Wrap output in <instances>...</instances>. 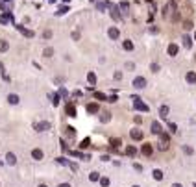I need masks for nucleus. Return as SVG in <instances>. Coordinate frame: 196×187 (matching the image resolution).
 <instances>
[{
    "mask_svg": "<svg viewBox=\"0 0 196 187\" xmlns=\"http://www.w3.org/2000/svg\"><path fill=\"white\" fill-rule=\"evenodd\" d=\"M109 13H111L113 21H117V22H120V21H122V15H120V7H119V6L111 4V6H109Z\"/></svg>",
    "mask_w": 196,
    "mask_h": 187,
    "instance_id": "f257e3e1",
    "label": "nucleus"
},
{
    "mask_svg": "<svg viewBox=\"0 0 196 187\" xmlns=\"http://www.w3.org/2000/svg\"><path fill=\"white\" fill-rule=\"evenodd\" d=\"M133 108H135L137 111H144V113H148V106L144 102H141L137 96H133Z\"/></svg>",
    "mask_w": 196,
    "mask_h": 187,
    "instance_id": "f03ea898",
    "label": "nucleus"
},
{
    "mask_svg": "<svg viewBox=\"0 0 196 187\" xmlns=\"http://www.w3.org/2000/svg\"><path fill=\"white\" fill-rule=\"evenodd\" d=\"M133 87H135V89H144V87H146V78L137 76L135 80H133Z\"/></svg>",
    "mask_w": 196,
    "mask_h": 187,
    "instance_id": "7ed1b4c3",
    "label": "nucleus"
},
{
    "mask_svg": "<svg viewBox=\"0 0 196 187\" xmlns=\"http://www.w3.org/2000/svg\"><path fill=\"white\" fill-rule=\"evenodd\" d=\"M50 128H52V124L46 122V120H43V122H37V124H35V130H37V132H46V130H50Z\"/></svg>",
    "mask_w": 196,
    "mask_h": 187,
    "instance_id": "20e7f679",
    "label": "nucleus"
},
{
    "mask_svg": "<svg viewBox=\"0 0 196 187\" xmlns=\"http://www.w3.org/2000/svg\"><path fill=\"white\" fill-rule=\"evenodd\" d=\"M11 21H13V15H11L9 11H6V13L0 15V24H7V22H11Z\"/></svg>",
    "mask_w": 196,
    "mask_h": 187,
    "instance_id": "39448f33",
    "label": "nucleus"
},
{
    "mask_svg": "<svg viewBox=\"0 0 196 187\" xmlns=\"http://www.w3.org/2000/svg\"><path fill=\"white\" fill-rule=\"evenodd\" d=\"M65 111H67V115H69V117H76V106H74L72 102H67Z\"/></svg>",
    "mask_w": 196,
    "mask_h": 187,
    "instance_id": "423d86ee",
    "label": "nucleus"
},
{
    "mask_svg": "<svg viewBox=\"0 0 196 187\" xmlns=\"http://www.w3.org/2000/svg\"><path fill=\"white\" fill-rule=\"evenodd\" d=\"M130 135H131V139H135V141H141V139H143V130H139V128H133Z\"/></svg>",
    "mask_w": 196,
    "mask_h": 187,
    "instance_id": "0eeeda50",
    "label": "nucleus"
},
{
    "mask_svg": "<svg viewBox=\"0 0 196 187\" xmlns=\"http://www.w3.org/2000/svg\"><path fill=\"white\" fill-rule=\"evenodd\" d=\"M6 163L7 165H15V163H17V158H15L13 152H7L6 154Z\"/></svg>",
    "mask_w": 196,
    "mask_h": 187,
    "instance_id": "6e6552de",
    "label": "nucleus"
},
{
    "mask_svg": "<svg viewBox=\"0 0 196 187\" xmlns=\"http://www.w3.org/2000/svg\"><path fill=\"white\" fill-rule=\"evenodd\" d=\"M163 132V128H161V124L155 120V122H152V134H155V135H159Z\"/></svg>",
    "mask_w": 196,
    "mask_h": 187,
    "instance_id": "1a4fd4ad",
    "label": "nucleus"
},
{
    "mask_svg": "<svg viewBox=\"0 0 196 187\" xmlns=\"http://www.w3.org/2000/svg\"><path fill=\"white\" fill-rule=\"evenodd\" d=\"M152 150H154V148H152V145H148V143L143 145V148H141V152H143L144 156H152Z\"/></svg>",
    "mask_w": 196,
    "mask_h": 187,
    "instance_id": "9d476101",
    "label": "nucleus"
},
{
    "mask_svg": "<svg viewBox=\"0 0 196 187\" xmlns=\"http://www.w3.org/2000/svg\"><path fill=\"white\" fill-rule=\"evenodd\" d=\"M19 95H7V102L11 104V106H15V104H19Z\"/></svg>",
    "mask_w": 196,
    "mask_h": 187,
    "instance_id": "9b49d317",
    "label": "nucleus"
},
{
    "mask_svg": "<svg viewBox=\"0 0 196 187\" xmlns=\"http://www.w3.org/2000/svg\"><path fill=\"white\" fill-rule=\"evenodd\" d=\"M43 156H45V154H43V150H39V148H33L32 150V158L33 159H43Z\"/></svg>",
    "mask_w": 196,
    "mask_h": 187,
    "instance_id": "f8f14e48",
    "label": "nucleus"
},
{
    "mask_svg": "<svg viewBox=\"0 0 196 187\" xmlns=\"http://www.w3.org/2000/svg\"><path fill=\"white\" fill-rule=\"evenodd\" d=\"M9 50V43L6 39H0V52H7Z\"/></svg>",
    "mask_w": 196,
    "mask_h": 187,
    "instance_id": "ddd939ff",
    "label": "nucleus"
},
{
    "mask_svg": "<svg viewBox=\"0 0 196 187\" xmlns=\"http://www.w3.org/2000/svg\"><path fill=\"white\" fill-rule=\"evenodd\" d=\"M159 117H161V119H167V117H168V106H161V108H159Z\"/></svg>",
    "mask_w": 196,
    "mask_h": 187,
    "instance_id": "4468645a",
    "label": "nucleus"
},
{
    "mask_svg": "<svg viewBox=\"0 0 196 187\" xmlns=\"http://www.w3.org/2000/svg\"><path fill=\"white\" fill-rule=\"evenodd\" d=\"M109 6H111V2H98L96 4V9L98 11H104V9H107Z\"/></svg>",
    "mask_w": 196,
    "mask_h": 187,
    "instance_id": "2eb2a0df",
    "label": "nucleus"
},
{
    "mask_svg": "<svg viewBox=\"0 0 196 187\" xmlns=\"http://www.w3.org/2000/svg\"><path fill=\"white\" fill-rule=\"evenodd\" d=\"M59 93H54V95H50V102L54 104V106H57V104H59Z\"/></svg>",
    "mask_w": 196,
    "mask_h": 187,
    "instance_id": "dca6fc26",
    "label": "nucleus"
},
{
    "mask_svg": "<svg viewBox=\"0 0 196 187\" xmlns=\"http://www.w3.org/2000/svg\"><path fill=\"white\" fill-rule=\"evenodd\" d=\"M187 81H189V83H196V72H193V71H191V72H187Z\"/></svg>",
    "mask_w": 196,
    "mask_h": 187,
    "instance_id": "f3484780",
    "label": "nucleus"
},
{
    "mask_svg": "<svg viewBox=\"0 0 196 187\" xmlns=\"http://www.w3.org/2000/svg\"><path fill=\"white\" fill-rule=\"evenodd\" d=\"M178 45H174V43H172V45H168V54H170V56H176V54H178Z\"/></svg>",
    "mask_w": 196,
    "mask_h": 187,
    "instance_id": "a211bd4d",
    "label": "nucleus"
},
{
    "mask_svg": "<svg viewBox=\"0 0 196 187\" xmlns=\"http://www.w3.org/2000/svg\"><path fill=\"white\" fill-rule=\"evenodd\" d=\"M43 56H45V57H52L54 56V48H52V46H46V48L43 50Z\"/></svg>",
    "mask_w": 196,
    "mask_h": 187,
    "instance_id": "6ab92c4d",
    "label": "nucleus"
},
{
    "mask_svg": "<svg viewBox=\"0 0 196 187\" xmlns=\"http://www.w3.org/2000/svg\"><path fill=\"white\" fill-rule=\"evenodd\" d=\"M100 120H102V122H109V120H111V113H107V111H104V113H102V115H100Z\"/></svg>",
    "mask_w": 196,
    "mask_h": 187,
    "instance_id": "aec40b11",
    "label": "nucleus"
},
{
    "mask_svg": "<svg viewBox=\"0 0 196 187\" xmlns=\"http://www.w3.org/2000/svg\"><path fill=\"white\" fill-rule=\"evenodd\" d=\"M152 176H154V180H157V182H161V180H163V172H161L159 169H155L154 172H152Z\"/></svg>",
    "mask_w": 196,
    "mask_h": 187,
    "instance_id": "412c9836",
    "label": "nucleus"
},
{
    "mask_svg": "<svg viewBox=\"0 0 196 187\" xmlns=\"http://www.w3.org/2000/svg\"><path fill=\"white\" fill-rule=\"evenodd\" d=\"M87 113H98V104H87Z\"/></svg>",
    "mask_w": 196,
    "mask_h": 187,
    "instance_id": "4be33fe9",
    "label": "nucleus"
},
{
    "mask_svg": "<svg viewBox=\"0 0 196 187\" xmlns=\"http://www.w3.org/2000/svg\"><path fill=\"white\" fill-rule=\"evenodd\" d=\"M87 81H89L91 85L96 83V74H95V72H89V74H87Z\"/></svg>",
    "mask_w": 196,
    "mask_h": 187,
    "instance_id": "5701e85b",
    "label": "nucleus"
},
{
    "mask_svg": "<svg viewBox=\"0 0 196 187\" xmlns=\"http://www.w3.org/2000/svg\"><path fill=\"white\" fill-rule=\"evenodd\" d=\"M19 30H21V32H22V33H24V35H26V37H33V32H32V30H26V28H24V26H19Z\"/></svg>",
    "mask_w": 196,
    "mask_h": 187,
    "instance_id": "b1692460",
    "label": "nucleus"
},
{
    "mask_svg": "<svg viewBox=\"0 0 196 187\" xmlns=\"http://www.w3.org/2000/svg\"><path fill=\"white\" fill-rule=\"evenodd\" d=\"M183 45H185V48H191V46H193V39H191L189 35H185L183 37Z\"/></svg>",
    "mask_w": 196,
    "mask_h": 187,
    "instance_id": "393cba45",
    "label": "nucleus"
},
{
    "mask_svg": "<svg viewBox=\"0 0 196 187\" xmlns=\"http://www.w3.org/2000/svg\"><path fill=\"white\" fill-rule=\"evenodd\" d=\"M109 37H111V39H117V37H119V30H117V28H109Z\"/></svg>",
    "mask_w": 196,
    "mask_h": 187,
    "instance_id": "a878e982",
    "label": "nucleus"
},
{
    "mask_svg": "<svg viewBox=\"0 0 196 187\" xmlns=\"http://www.w3.org/2000/svg\"><path fill=\"white\" fill-rule=\"evenodd\" d=\"M95 98H96V100H105V102H107V96H105L104 93H100V91L95 93Z\"/></svg>",
    "mask_w": 196,
    "mask_h": 187,
    "instance_id": "bb28decb",
    "label": "nucleus"
},
{
    "mask_svg": "<svg viewBox=\"0 0 196 187\" xmlns=\"http://www.w3.org/2000/svg\"><path fill=\"white\" fill-rule=\"evenodd\" d=\"M122 46H124V50H133V43H131V41H128V39L122 43Z\"/></svg>",
    "mask_w": 196,
    "mask_h": 187,
    "instance_id": "cd10ccee",
    "label": "nucleus"
},
{
    "mask_svg": "<svg viewBox=\"0 0 196 187\" xmlns=\"http://www.w3.org/2000/svg\"><path fill=\"white\" fill-rule=\"evenodd\" d=\"M89 145H91V139H89V137H87V139H83V141H81V143H80V148H81V150H83V148H87V146H89Z\"/></svg>",
    "mask_w": 196,
    "mask_h": 187,
    "instance_id": "c85d7f7f",
    "label": "nucleus"
},
{
    "mask_svg": "<svg viewBox=\"0 0 196 187\" xmlns=\"http://www.w3.org/2000/svg\"><path fill=\"white\" fill-rule=\"evenodd\" d=\"M119 7H120V9H122V11H128V9H130V4H128L126 0H122V2L119 4Z\"/></svg>",
    "mask_w": 196,
    "mask_h": 187,
    "instance_id": "c756f323",
    "label": "nucleus"
},
{
    "mask_svg": "<svg viewBox=\"0 0 196 187\" xmlns=\"http://www.w3.org/2000/svg\"><path fill=\"white\" fill-rule=\"evenodd\" d=\"M126 154H128V156H135V154H137V148H135V146H131V145H130V146L126 148Z\"/></svg>",
    "mask_w": 196,
    "mask_h": 187,
    "instance_id": "7c9ffc66",
    "label": "nucleus"
},
{
    "mask_svg": "<svg viewBox=\"0 0 196 187\" xmlns=\"http://www.w3.org/2000/svg\"><path fill=\"white\" fill-rule=\"evenodd\" d=\"M98 178H100L98 172H91V174H89V180H91V182H98Z\"/></svg>",
    "mask_w": 196,
    "mask_h": 187,
    "instance_id": "2f4dec72",
    "label": "nucleus"
},
{
    "mask_svg": "<svg viewBox=\"0 0 196 187\" xmlns=\"http://www.w3.org/2000/svg\"><path fill=\"white\" fill-rule=\"evenodd\" d=\"M59 96H63V98H69V91H67L65 87H61V89H59Z\"/></svg>",
    "mask_w": 196,
    "mask_h": 187,
    "instance_id": "473e14b6",
    "label": "nucleus"
},
{
    "mask_svg": "<svg viewBox=\"0 0 196 187\" xmlns=\"http://www.w3.org/2000/svg\"><path fill=\"white\" fill-rule=\"evenodd\" d=\"M120 146V139H113L111 141V148H119Z\"/></svg>",
    "mask_w": 196,
    "mask_h": 187,
    "instance_id": "72a5a7b5",
    "label": "nucleus"
},
{
    "mask_svg": "<svg viewBox=\"0 0 196 187\" xmlns=\"http://www.w3.org/2000/svg\"><path fill=\"white\" fill-rule=\"evenodd\" d=\"M56 161H57V163H59V165H69V163H70V161H69V159H65V158H57V159H56Z\"/></svg>",
    "mask_w": 196,
    "mask_h": 187,
    "instance_id": "f704fd0d",
    "label": "nucleus"
},
{
    "mask_svg": "<svg viewBox=\"0 0 196 187\" xmlns=\"http://www.w3.org/2000/svg\"><path fill=\"white\" fill-rule=\"evenodd\" d=\"M183 28H185V30H193V22H191V21H185V22H183Z\"/></svg>",
    "mask_w": 196,
    "mask_h": 187,
    "instance_id": "c9c22d12",
    "label": "nucleus"
},
{
    "mask_svg": "<svg viewBox=\"0 0 196 187\" xmlns=\"http://www.w3.org/2000/svg\"><path fill=\"white\" fill-rule=\"evenodd\" d=\"M168 128H170V132H172V134H176V132H178V126H176L174 122H168Z\"/></svg>",
    "mask_w": 196,
    "mask_h": 187,
    "instance_id": "e433bc0d",
    "label": "nucleus"
},
{
    "mask_svg": "<svg viewBox=\"0 0 196 187\" xmlns=\"http://www.w3.org/2000/svg\"><path fill=\"white\" fill-rule=\"evenodd\" d=\"M100 185L102 187H107L109 185V180H107V178H100Z\"/></svg>",
    "mask_w": 196,
    "mask_h": 187,
    "instance_id": "4c0bfd02",
    "label": "nucleus"
},
{
    "mask_svg": "<svg viewBox=\"0 0 196 187\" xmlns=\"http://www.w3.org/2000/svg\"><path fill=\"white\" fill-rule=\"evenodd\" d=\"M150 71H152V72H157V71H159V65H157V63H152V65H150Z\"/></svg>",
    "mask_w": 196,
    "mask_h": 187,
    "instance_id": "58836bf2",
    "label": "nucleus"
},
{
    "mask_svg": "<svg viewBox=\"0 0 196 187\" xmlns=\"http://www.w3.org/2000/svg\"><path fill=\"white\" fill-rule=\"evenodd\" d=\"M69 11V7L67 6H63V7H59V11H57V15H63V13H67Z\"/></svg>",
    "mask_w": 196,
    "mask_h": 187,
    "instance_id": "ea45409f",
    "label": "nucleus"
},
{
    "mask_svg": "<svg viewBox=\"0 0 196 187\" xmlns=\"http://www.w3.org/2000/svg\"><path fill=\"white\" fill-rule=\"evenodd\" d=\"M167 7H168V9H172V11H174V9H176V2H174V0H172V2H168V6H167Z\"/></svg>",
    "mask_w": 196,
    "mask_h": 187,
    "instance_id": "a19ab883",
    "label": "nucleus"
},
{
    "mask_svg": "<svg viewBox=\"0 0 196 187\" xmlns=\"http://www.w3.org/2000/svg\"><path fill=\"white\" fill-rule=\"evenodd\" d=\"M67 134L72 137V135H74V128H72V126H69V128H67Z\"/></svg>",
    "mask_w": 196,
    "mask_h": 187,
    "instance_id": "79ce46f5",
    "label": "nucleus"
},
{
    "mask_svg": "<svg viewBox=\"0 0 196 187\" xmlns=\"http://www.w3.org/2000/svg\"><path fill=\"white\" fill-rule=\"evenodd\" d=\"M183 152H185V154H193V148H191V146H183Z\"/></svg>",
    "mask_w": 196,
    "mask_h": 187,
    "instance_id": "37998d69",
    "label": "nucleus"
},
{
    "mask_svg": "<svg viewBox=\"0 0 196 187\" xmlns=\"http://www.w3.org/2000/svg\"><path fill=\"white\" fill-rule=\"evenodd\" d=\"M107 102H117V95H111V96H107Z\"/></svg>",
    "mask_w": 196,
    "mask_h": 187,
    "instance_id": "c03bdc74",
    "label": "nucleus"
},
{
    "mask_svg": "<svg viewBox=\"0 0 196 187\" xmlns=\"http://www.w3.org/2000/svg\"><path fill=\"white\" fill-rule=\"evenodd\" d=\"M133 120H135L137 124H141V122H143V117H141V115H135V119H133Z\"/></svg>",
    "mask_w": 196,
    "mask_h": 187,
    "instance_id": "a18cd8bd",
    "label": "nucleus"
},
{
    "mask_svg": "<svg viewBox=\"0 0 196 187\" xmlns=\"http://www.w3.org/2000/svg\"><path fill=\"white\" fill-rule=\"evenodd\" d=\"M43 35H45V39H50V37H52V32H50V30H46Z\"/></svg>",
    "mask_w": 196,
    "mask_h": 187,
    "instance_id": "49530a36",
    "label": "nucleus"
},
{
    "mask_svg": "<svg viewBox=\"0 0 196 187\" xmlns=\"http://www.w3.org/2000/svg\"><path fill=\"white\" fill-rule=\"evenodd\" d=\"M133 169H135V170H137V172H141V170H143V167H141V165H139V163H135V165H133Z\"/></svg>",
    "mask_w": 196,
    "mask_h": 187,
    "instance_id": "de8ad7c7",
    "label": "nucleus"
},
{
    "mask_svg": "<svg viewBox=\"0 0 196 187\" xmlns=\"http://www.w3.org/2000/svg\"><path fill=\"white\" fill-rule=\"evenodd\" d=\"M59 187H70V184H61Z\"/></svg>",
    "mask_w": 196,
    "mask_h": 187,
    "instance_id": "09e8293b",
    "label": "nucleus"
},
{
    "mask_svg": "<svg viewBox=\"0 0 196 187\" xmlns=\"http://www.w3.org/2000/svg\"><path fill=\"white\" fill-rule=\"evenodd\" d=\"M172 187H183V185H181V184H174Z\"/></svg>",
    "mask_w": 196,
    "mask_h": 187,
    "instance_id": "8fccbe9b",
    "label": "nucleus"
},
{
    "mask_svg": "<svg viewBox=\"0 0 196 187\" xmlns=\"http://www.w3.org/2000/svg\"><path fill=\"white\" fill-rule=\"evenodd\" d=\"M0 72H4V65L2 63H0Z\"/></svg>",
    "mask_w": 196,
    "mask_h": 187,
    "instance_id": "3c124183",
    "label": "nucleus"
},
{
    "mask_svg": "<svg viewBox=\"0 0 196 187\" xmlns=\"http://www.w3.org/2000/svg\"><path fill=\"white\" fill-rule=\"evenodd\" d=\"M48 2H50V4H56V2H57V0H48Z\"/></svg>",
    "mask_w": 196,
    "mask_h": 187,
    "instance_id": "603ef678",
    "label": "nucleus"
},
{
    "mask_svg": "<svg viewBox=\"0 0 196 187\" xmlns=\"http://www.w3.org/2000/svg\"><path fill=\"white\" fill-rule=\"evenodd\" d=\"M39 187H46V185H45V184H41V185H39Z\"/></svg>",
    "mask_w": 196,
    "mask_h": 187,
    "instance_id": "864d4df0",
    "label": "nucleus"
},
{
    "mask_svg": "<svg viewBox=\"0 0 196 187\" xmlns=\"http://www.w3.org/2000/svg\"><path fill=\"white\" fill-rule=\"evenodd\" d=\"M63 2H67V4H69V2H70V0H63Z\"/></svg>",
    "mask_w": 196,
    "mask_h": 187,
    "instance_id": "5fc2aeb1",
    "label": "nucleus"
},
{
    "mask_svg": "<svg viewBox=\"0 0 196 187\" xmlns=\"http://www.w3.org/2000/svg\"><path fill=\"white\" fill-rule=\"evenodd\" d=\"M133 187H139V185H133Z\"/></svg>",
    "mask_w": 196,
    "mask_h": 187,
    "instance_id": "6e6d98bb",
    "label": "nucleus"
},
{
    "mask_svg": "<svg viewBox=\"0 0 196 187\" xmlns=\"http://www.w3.org/2000/svg\"><path fill=\"white\" fill-rule=\"evenodd\" d=\"M194 39H196V33H194Z\"/></svg>",
    "mask_w": 196,
    "mask_h": 187,
    "instance_id": "4d7b16f0",
    "label": "nucleus"
},
{
    "mask_svg": "<svg viewBox=\"0 0 196 187\" xmlns=\"http://www.w3.org/2000/svg\"><path fill=\"white\" fill-rule=\"evenodd\" d=\"M194 187H196V184H194Z\"/></svg>",
    "mask_w": 196,
    "mask_h": 187,
    "instance_id": "13d9d810",
    "label": "nucleus"
}]
</instances>
